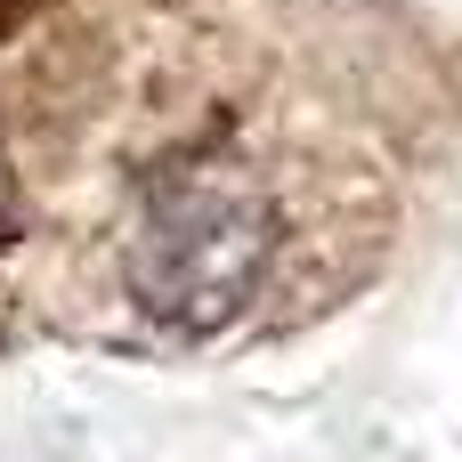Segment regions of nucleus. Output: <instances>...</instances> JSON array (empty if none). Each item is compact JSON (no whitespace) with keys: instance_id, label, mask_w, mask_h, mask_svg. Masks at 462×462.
Listing matches in <instances>:
<instances>
[{"instance_id":"nucleus-1","label":"nucleus","mask_w":462,"mask_h":462,"mask_svg":"<svg viewBox=\"0 0 462 462\" xmlns=\"http://www.w3.org/2000/svg\"><path fill=\"white\" fill-rule=\"evenodd\" d=\"M268 268H276V203L219 162L162 171L122 236V284L171 333L236 325L244 300L268 284Z\"/></svg>"},{"instance_id":"nucleus-2","label":"nucleus","mask_w":462,"mask_h":462,"mask_svg":"<svg viewBox=\"0 0 462 462\" xmlns=\"http://www.w3.org/2000/svg\"><path fill=\"white\" fill-rule=\"evenodd\" d=\"M16 227H24V179H16V146L0 130V244H16Z\"/></svg>"}]
</instances>
